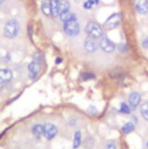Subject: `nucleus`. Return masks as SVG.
<instances>
[{
    "label": "nucleus",
    "mask_w": 148,
    "mask_h": 149,
    "mask_svg": "<svg viewBox=\"0 0 148 149\" xmlns=\"http://www.w3.org/2000/svg\"><path fill=\"white\" fill-rule=\"evenodd\" d=\"M19 30H20V27H19L17 21H16V20H9V21L5 24L3 35L7 38H14L17 36Z\"/></svg>",
    "instance_id": "obj_1"
},
{
    "label": "nucleus",
    "mask_w": 148,
    "mask_h": 149,
    "mask_svg": "<svg viewBox=\"0 0 148 149\" xmlns=\"http://www.w3.org/2000/svg\"><path fill=\"white\" fill-rule=\"evenodd\" d=\"M86 33L88 35V37L91 38H101L103 35V30L101 28V26L96 22H89L86 27Z\"/></svg>",
    "instance_id": "obj_2"
},
{
    "label": "nucleus",
    "mask_w": 148,
    "mask_h": 149,
    "mask_svg": "<svg viewBox=\"0 0 148 149\" xmlns=\"http://www.w3.org/2000/svg\"><path fill=\"white\" fill-rule=\"evenodd\" d=\"M64 31L68 36H76L80 33V24L76 20L64 22Z\"/></svg>",
    "instance_id": "obj_3"
},
{
    "label": "nucleus",
    "mask_w": 148,
    "mask_h": 149,
    "mask_svg": "<svg viewBox=\"0 0 148 149\" xmlns=\"http://www.w3.org/2000/svg\"><path fill=\"white\" fill-rule=\"evenodd\" d=\"M120 20H121V16L119 13H114L112 14L111 16H109L107 19V21L104 22V28L111 30V29H114L116 27H118V24L120 23Z\"/></svg>",
    "instance_id": "obj_4"
},
{
    "label": "nucleus",
    "mask_w": 148,
    "mask_h": 149,
    "mask_svg": "<svg viewBox=\"0 0 148 149\" xmlns=\"http://www.w3.org/2000/svg\"><path fill=\"white\" fill-rule=\"evenodd\" d=\"M57 133H58V130H57V127H56L53 124L47 123V124L44 125V133H43V135H44L47 140L53 139V138L57 135Z\"/></svg>",
    "instance_id": "obj_5"
},
{
    "label": "nucleus",
    "mask_w": 148,
    "mask_h": 149,
    "mask_svg": "<svg viewBox=\"0 0 148 149\" xmlns=\"http://www.w3.org/2000/svg\"><path fill=\"white\" fill-rule=\"evenodd\" d=\"M141 102V95L137 91H133L128 96V105L131 108V110H135L138 108V105Z\"/></svg>",
    "instance_id": "obj_6"
},
{
    "label": "nucleus",
    "mask_w": 148,
    "mask_h": 149,
    "mask_svg": "<svg viewBox=\"0 0 148 149\" xmlns=\"http://www.w3.org/2000/svg\"><path fill=\"white\" fill-rule=\"evenodd\" d=\"M100 45H101V49H102L104 52H107V53H112V52L114 51V47H116L114 43L111 42L108 37H102Z\"/></svg>",
    "instance_id": "obj_7"
},
{
    "label": "nucleus",
    "mask_w": 148,
    "mask_h": 149,
    "mask_svg": "<svg viewBox=\"0 0 148 149\" xmlns=\"http://www.w3.org/2000/svg\"><path fill=\"white\" fill-rule=\"evenodd\" d=\"M134 7L139 14H146L148 13V0H135Z\"/></svg>",
    "instance_id": "obj_8"
},
{
    "label": "nucleus",
    "mask_w": 148,
    "mask_h": 149,
    "mask_svg": "<svg viewBox=\"0 0 148 149\" xmlns=\"http://www.w3.org/2000/svg\"><path fill=\"white\" fill-rule=\"evenodd\" d=\"M40 71V64L37 63V61H31L29 65H28V72H29V75L30 77H36L38 73Z\"/></svg>",
    "instance_id": "obj_9"
},
{
    "label": "nucleus",
    "mask_w": 148,
    "mask_h": 149,
    "mask_svg": "<svg viewBox=\"0 0 148 149\" xmlns=\"http://www.w3.org/2000/svg\"><path fill=\"white\" fill-rule=\"evenodd\" d=\"M98 44L96 42V38H91L88 37L84 42V49L88 51V52H95L96 49H97Z\"/></svg>",
    "instance_id": "obj_10"
},
{
    "label": "nucleus",
    "mask_w": 148,
    "mask_h": 149,
    "mask_svg": "<svg viewBox=\"0 0 148 149\" xmlns=\"http://www.w3.org/2000/svg\"><path fill=\"white\" fill-rule=\"evenodd\" d=\"M13 77V74L9 70H0V82L1 83H7L12 80Z\"/></svg>",
    "instance_id": "obj_11"
},
{
    "label": "nucleus",
    "mask_w": 148,
    "mask_h": 149,
    "mask_svg": "<svg viewBox=\"0 0 148 149\" xmlns=\"http://www.w3.org/2000/svg\"><path fill=\"white\" fill-rule=\"evenodd\" d=\"M40 8H42V12L44 15L50 16L51 15V0H44L42 2Z\"/></svg>",
    "instance_id": "obj_12"
},
{
    "label": "nucleus",
    "mask_w": 148,
    "mask_h": 149,
    "mask_svg": "<svg viewBox=\"0 0 148 149\" xmlns=\"http://www.w3.org/2000/svg\"><path fill=\"white\" fill-rule=\"evenodd\" d=\"M51 15L52 16H59V1L58 0H51Z\"/></svg>",
    "instance_id": "obj_13"
},
{
    "label": "nucleus",
    "mask_w": 148,
    "mask_h": 149,
    "mask_svg": "<svg viewBox=\"0 0 148 149\" xmlns=\"http://www.w3.org/2000/svg\"><path fill=\"white\" fill-rule=\"evenodd\" d=\"M66 12H70V2L66 1V0L59 1V15L64 14Z\"/></svg>",
    "instance_id": "obj_14"
},
{
    "label": "nucleus",
    "mask_w": 148,
    "mask_h": 149,
    "mask_svg": "<svg viewBox=\"0 0 148 149\" xmlns=\"http://www.w3.org/2000/svg\"><path fill=\"white\" fill-rule=\"evenodd\" d=\"M60 20L63 22H67V21H73V20H76V15L73 14V13H70V12H66L64 14H60L59 15Z\"/></svg>",
    "instance_id": "obj_15"
},
{
    "label": "nucleus",
    "mask_w": 148,
    "mask_h": 149,
    "mask_svg": "<svg viewBox=\"0 0 148 149\" xmlns=\"http://www.w3.org/2000/svg\"><path fill=\"white\" fill-rule=\"evenodd\" d=\"M33 133H34L35 136L39 138V136L43 135V133H44V126L40 125V124H36V125L33 127Z\"/></svg>",
    "instance_id": "obj_16"
},
{
    "label": "nucleus",
    "mask_w": 148,
    "mask_h": 149,
    "mask_svg": "<svg viewBox=\"0 0 148 149\" xmlns=\"http://www.w3.org/2000/svg\"><path fill=\"white\" fill-rule=\"evenodd\" d=\"M134 131V124L133 123H126L123 127H121V132L124 133V134H128V133H131V132H133Z\"/></svg>",
    "instance_id": "obj_17"
},
{
    "label": "nucleus",
    "mask_w": 148,
    "mask_h": 149,
    "mask_svg": "<svg viewBox=\"0 0 148 149\" xmlns=\"http://www.w3.org/2000/svg\"><path fill=\"white\" fill-rule=\"evenodd\" d=\"M81 145V132H76L74 135L73 140V148H79Z\"/></svg>",
    "instance_id": "obj_18"
},
{
    "label": "nucleus",
    "mask_w": 148,
    "mask_h": 149,
    "mask_svg": "<svg viewBox=\"0 0 148 149\" xmlns=\"http://www.w3.org/2000/svg\"><path fill=\"white\" fill-rule=\"evenodd\" d=\"M119 111H120V113L128 114V113L131 112V108H130L128 104H126V103H121V104H120V108H119Z\"/></svg>",
    "instance_id": "obj_19"
},
{
    "label": "nucleus",
    "mask_w": 148,
    "mask_h": 149,
    "mask_svg": "<svg viewBox=\"0 0 148 149\" xmlns=\"http://www.w3.org/2000/svg\"><path fill=\"white\" fill-rule=\"evenodd\" d=\"M141 114L146 120H148V102L141 105Z\"/></svg>",
    "instance_id": "obj_20"
},
{
    "label": "nucleus",
    "mask_w": 148,
    "mask_h": 149,
    "mask_svg": "<svg viewBox=\"0 0 148 149\" xmlns=\"http://www.w3.org/2000/svg\"><path fill=\"white\" fill-rule=\"evenodd\" d=\"M95 77V75L91 74V73H83V74H81V79L83 80V81H87V80H93Z\"/></svg>",
    "instance_id": "obj_21"
},
{
    "label": "nucleus",
    "mask_w": 148,
    "mask_h": 149,
    "mask_svg": "<svg viewBox=\"0 0 148 149\" xmlns=\"http://www.w3.org/2000/svg\"><path fill=\"white\" fill-rule=\"evenodd\" d=\"M34 59H35V61H37V63H39L40 64V61L43 60V56H42V53H35V56H34Z\"/></svg>",
    "instance_id": "obj_22"
},
{
    "label": "nucleus",
    "mask_w": 148,
    "mask_h": 149,
    "mask_svg": "<svg viewBox=\"0 0 148 149\" xmlns=\"http://www.w3.org/2000/svg\"><path fill=\"white\" fill-rule=\"evenodd\" d=\"M107 149H116V143L113 141H110L107 143Z\"/></svg>",
    "instance_id": "obj_23"
},
{
    "label": "nucleus",
    "mask_w": 148,
    "mask_h": 149,
    "mask_svg": "<svg viewBox=\"0 0 148 149\" xmlns=\"http://www.w3.org/2000/svg\"><path fill=\"white\" fill-rule=\"evenodd\" d=\"M118 47H119V51H121V52H126L127 51V45L126 44H120Z\"/></svg>",
    "instance_id": "obj_24"
},
{
    "label": "nucleus",
    "mask_w": 148,
    "mask_h": 149,
    "mask_svg": "<svg viewBox=\"0 0 148 149\" xmlns=\"http://www.w3.org/2000/svg\"><path fill=\"white\" fill-rule=\"evenodd\" d=\"M83 7H84V8H86V9H90V8H91V7H93V6H91V5H90V3H89V1H88V0H87V1H86V2H84V3H83Z\"/></svg>",
    "instance_id": "obj_25"
},
{
    "label": "nucleus",
    "mask_w": 148,
    "mask_h": 149,
    "mask_svg": "<svg viewBox=\"0 0 148 149\" xmlns=\"http://www.w3.org/2000/svg\"><path fill=\"white\" fill-rule=\"evenodd\" d=\"M89 1V3L91 5V6H96V5H98V0H88Z\"/></svg>",
    "instance_id": "obj_26"
},
{
    "label": "nucleus",
    "mask_w": 148,
    "mask_h": 149,
    "mask_svg": "<svg viewBox=\"0 0 148 149\" xmlns=\"http://www.w3.org/2000/svg\"><path fill=\"white\" fill-rule=\"evenodd\" d=\"M61 61H63V59H61L60 57H58V58H57V60H56V64H60Z\"/></svg>",
    "instance_id": "obj_27"
},
{
    "label": "nucleus",
    "mask_w": 148,
    "mask_h": 149,
    "mask_svg": "<svg viewBox=\"0 0 148 149\" xmlns=\"http://www.w3.org/2000/svg\"><path fill=\"white\" fill-rule=\"evenodd\" d=\"M1 89H2V83L0 82V90H1Z\"/></svg>",
    "instance_id": "obj_28"
},
{
    "label": "nucleus",
    "mask_w": 148,
    "mask_h": 149,
    "mask_svg": "<svg viewBox=\"0 0 148 149\" xmlns=\"http://www.w3.org/2000/svg\"><path fill=\"white\" fill-rule=\"evenodd\" d=\"M3 1H5V0H0V5H1V3L3 2Z\"/></svg>",
    "instance_id": "obj_29"
},
{
    "label": "nucleus",
    "mask_w": 148,
    "mask_h": 149,
    "mask_svg": "<svg viewBox=\"0 0 148 149\" xmlns=\"http://www.w3.org/2000/svg\"><path fill=\"white\" fill-rule=\"evenodd\" d=\"M147 149H148V142H147Z\"/></svg>",
    "instance_id": "obj_30"
},
{
    "label": "nucleus",
    "mask_w": 148,
    "mask_h": 149,
    "mask_svg": "<svg viewBox=\"0 0 148 149\" xmlns=\"http://www.w3.org/2000/svg\"><path fill=\"white\" fill-rule=\"evenodd\" d=\"M58 1H61V0H58Z\"/></svg>",
    "instance_id": "obj_31"
},
{
    "label": "nucleus",
    "mask_w": 148,
    "mask_h": 149,
    "mask_svg": "<svg viewBox=\"0 0 148 149\" xmlns=\"http://www.w3.org/2000/svg\"><path fill=\"white\" fill-rule=\"evenodd\" d=\"M147 42H148V37H147Z\"/></svg>",
    "instance_id": "obj_32"
}]
</instances>
